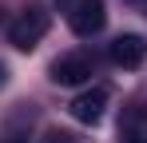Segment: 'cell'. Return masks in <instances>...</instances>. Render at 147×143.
<instances>
[{"label":"cell","mask_w":147,"mask_h":143,"mask_svg":"<svg viewBox=\"0 0 147 143\" xmlns=\"http://www.w3.org/2000/svg\"><path fill=\"white\" fill-rule=\"evenodd\" d=\"M48 8L44 4H28L24 12L12 20V28H8V40L20 48V52H32V48L44 40V32H48Z\"/></svg>","instance_id":"1"},{"label":"cell","mask_w":147,"mask_h":143,"mask_svg":"<svg viewBox=\"0 0 147 143\" xmlns=\"http://www.w3.org/2000/svg\"><path fill=\"white\" fill-rule=\"evenodd\" d=\"M107 20L103 12V0H72L68 4V24H72L76 36H96Z\"/></svg>","instance_id":"2"},{"label":"cell","mask_w":147,"mask_h":143,"mask_svg":"<svg viewBox=\"0 0 147 143\" xmlns=\"http://www.w3.org/2000/svg\"><path fill=\"white\" fill-rule=\"evenodd\" d=\"M107 56H111L115 68H139L143 56H147V44H143V36L127 32V36H115V40L107 44Z\"/></svg>","instance_id":"3"},{"label":"cell","mask_w":147,"mask_h":143,"mask_svg":"<svg viewBox=\"0 0 147 143\" xmlns=\"http://www.w3.org/2000/svg\"><path fill=\"white\" fill-rule=\"evenodd\" d=\"M103 111H107V88H88L72 99V115L80 123H99Z\"/></svg>","instance_id":"4"},{"label":"cell","mask_w":147,"mask_h":143,"mask_svg":"<svg viewBox=\"0 0 147 143\" xmlns=\"http://www.w3.org/2000/svg\"><path fill=\"white\" fill-rule=\"evenodd\" d=\"M52 80L56 84H64V88H72V84H84V80H92V60L88 56H60L56 64H52Z\"/></svg>","instance_id":"5"},{"label":"cell","mask_w":147,"mask_h":143,"mask_svg":"<svg viewBox=\"0 0 147 143\" xmlns=\"http://www.w3.org/2000/svg\"><path fill=\"white\" fill-rule=\"evenodd\" d=\"M123 143H147V107H131L123 115Z\"/></svg>","instance_id":"6"},{"label":"cell","mask_w":147,"mask_h":143,"mask_svg":"<svg viewBox=\"0 0 147 143\" xmlns=\"http://www.w3.org/2000/svg\"><path fill=\"white\" fill-rule=\"evenodd\" d=\"M40 143H76L72 135H68V131H56V127H52V131H44V139Z\"/></svg>","instance_id":"7"},{"label":"cell","mask_w":147,"mask_h":143,"mask_svg":"<svg viewBox=\"0 0 147 143\" xmlns=\"http://www.w3.org/2000/svg\"><path fill=\"white\" fill-rule=\"evenodd\" d=\"M0 80H4V68H0Z\"/></svg>","instance_id":"8"}]
</instances>
